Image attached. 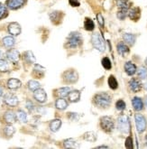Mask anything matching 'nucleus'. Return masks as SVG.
<instances>
[{
	"label": "nucleus",
	"instance_id": "f257e3e1",
	"mask_svg": "<svg viewBox=\"0 0 147 149\" xmlns=\"http://www.w3.org/2000/svg\"><path fill=\"white\" fill-rule=\"evenodd\" d=\"M112 102V98L111 96L107 93V92H99L97 93L93 97V104L96 107L105 109L109 108Z\"/></svg>",
	"mask_w": 147,
	"mask_h": 149
},
{
	"label": "nucleus",
	"instance_id": "f03ea898",
	"mask_svg": "<svg viewBox=\"0 0 147 149\" xmlns=\"http://www.w3.org/2000/svg\"><path fill=\"white\" fill-rule=\"evenodd\" d=\"M82 36L79 32H71L67 38V45L70 48H78L82 45Z\"/></svg>",
	"mask_w": 147,
	"mask_h": 149
},
{
	"label": "nucleus",
	"instance_id": "7ed1b4c3",
	"mask_svg": "<svg viewBox=\"0 0 147 149\" xmlns=\"http://www.w3.org/2000/svg\"><path fill=\"white\" fill-rule=\"evenodd\" d=\"M101 129L106 133H111L115 128V121L109 116H104L99 120Z\"/></svg>",
	"mask_w": 147,
	"mask_h": 149
},
{
	"label": "nucleus",
	"instance_id": "20e7f679",
	"mask_svg": "<svg viewBox=\"0 0 147 149\" xmlns=\"http://www.w3.org/2000/svg\"><path fill=\"white\" fill-rule=\"evenodd\" d=\"M91 43L95 49L103 52L106 49V43L99 33H95L91 36Z\"/></svg>",
	"mask_w": 147,
	"mask_h": 149
},
{
	"label": "nucleus",
	"instance_id": "39448f33",
	"mask_svg": "<svg viewBox=\"0 0 147 149\" xmlns=\"http://www.w3.org/2000/svg\"><path fill=\"white\" fill-rule=\"evenodd\" d=\"M62 79L65 83L74 84L79 80V73L74 69H69L63 72Z\"/></svg>",
	"mask_w": 147,
	"mask_h": 149
},
{
	"label": "nucleus",
	"instance_id": "423d86ee",
	"mask_svg": "<svg viewBox=\"0 0 147 149\" xmlns=\"http://www.w3.org/2000/svg\"><path fill=\"white\" fill-rule=\"evenodd\" d=\"M117 128L120 132L124 134H127L130 130V123L129 118L126 115H121L117 118Z\"/></svg>",
	"mask_w": 147,
	"mask_h": 149
},
{
	"label": "nucleus",
	"instance_id": "0eeeda50",
	"mask_svg": "<svg viewBox=\"0 0 147 149\" xmlns=\"http://www.w3.org/2000/svg\"><path fill=\"white\" fill-rule=\"evenodd\" d=\"M135 125H136L137 131L139 133H143L144 131L146 129V127H147L146 118L142 115V114H135Z\"/></svg>",
	"mask_w": 147,
	"mask_h": 149
},
{
	"label": "nucleus",
	"instance_id": "6e6552de",
	"mask_svg": "<svg viewBox=\"0 0 147 149\" xmlns=\"http://www.w3.org/2000/svg\"><path fill=\"white\" fill-rule=\"evenodd\" d=\"M25 3H26V0H6V6L11 10H17L23 7Z\"/></svg>",
	"mask_w": 147,
	"mask_h": 149
},
{
	"label": "nucleus",
	"instance_id": "1a4fd4ad",
	"mask_svg": "<svg viewBox=\"0 0 147 149\" xmlns=\"http://www.w3.org/2000/svg\"><path fill=\"white\" fill-rule=\"evenodd\" d=\"M4 102L7 105V106L15 108L18 105V98H17L15 94L7 93L4 97Z\"/></svg>",
	"mask_w": 147,
	"mask_h": 149
},
{
	"label": "nucleus",
	"instance_id": "9d476101",
	"mask_svg": "<svg viewBox=\"0 0 147 149\" xmlns=\"http://www.w3.org/2000/svg\"><path fill=\"white\" fill-rule=\"evenodd\" d=\"M142 83L140 81V79L137 78H133L129 81V88L133 92H139L142 90Z\"/></svg>",
	"mask_w": 147,
	"mask_h": 149
},
{
	"label": "nucleus",
	"instance_id": "9b49d317",
	"mask_svg": "<svg viewBox=\"0 0 147 149\" xmlns=\"http://www.w3.org/2000/svg\"><path fill=\"white\" fill-rule=\"evenodd\" d=\"M6 58L12 63H16L20 59V52L16 49H10L6 52Z\"/></svg>",
	"mask_w": 147,
	"mask_h": 149
},
{
	"label": "nucleus",
	"instance_id": "f8f14e48",
	"mask_svg": "<svg viewBox=\"0 0 147 149\" xmlns=\"http://www.w3.org/2000/svg\"><path fill=\"white\" fill-rule=\"evenodd\" d=\"M63 12L60 11H53L51 13H50V19L53 22V24H59L62 23V18H63Z\"/></svg>",
	"mask_w": 147,
	"mask_h": 149
},
{
	"label": "nucleus",
	"instance_id": "ddd939ff",
	"mask_svg": "<svg viewBox=\"0 0 147 149\" xmlns=\"http://www.w3.org/2000/svg\"><path fill=\"white\" fill-rule=\"evenodd\" d=\"M8 33L12 36H17L21 33V26L18 23H11L8 25Z\"/></svg>",
	"mask_w": 147,
	"mask_h": 149
},
{
	"label": "nucleus",
	"instance_id": "4468645a",
	"mask_svg": "<svg viewBox=\"0 0 147 149\" xmlns=\"http://www.w3.org/2000/svg\"><path fill=\"white\" fill-rule=\"evenodd\" d=\"M33 98L40 103H44L47 100V95H46V92L44 91V90L38 89L36 91H34Z\"/></svg>",
	"mask_w": 147,
	"mask_h": 149
},
{
	"label": "nucleus",
	"instance_id": "2eb2a0df",
	"mask_svg": "<svg viewBox=\"0 0 147 149\" xmlns=\"http://www.w3.org/2000/svg\"><path fill=\"white\" fill-rule=\"evenodd\" d=\"M116 50H117L118 54H120L121 56H123V57H126L129 54V52H130V49H129L127 45L126 42H120L117 43Z\"/></svg>",
	"mask_w": 147,
	"mask_h": 149
},
{
	"label": "nucleus",
	"instance_id": "dca6fc26",
	"mask_svg": "<svg viewBox=\"0 0 147 149\" xmlns=\"http://www.w3.org/2000/svg\"><path fill=\"white\" fill-rule=\"evenodd\" d=\"M128 16L132 21H138L141 17V10L139 7H133L128 10Z\"/></svg>",
	"mask_w": 147,
	"mask_h": 149
},
{
	"label": "nucleus",
	"instance_id": "f3484780",
	"mask_svg": "<svg viewBox=\"0 0 147 149\" xmlns=\"http://www.w3.org/2000/svg\"><path fill=\"white\" fill-rule=\"evenodd\" d=\"M124 69H125V72H126V74L129 76L135 75L137 72L136 65L135 63H133L132 62H126L125 66H124Z\"/></svg>",
	"mask_w": 147,
	"mask_h": 149
},
{
	"label": "nucleus",
	"instance_id": "a211bd4d",
	"mask_svg": "<svg viewBox=\"0 0 147 149\" xmlns=\"http://www.w3.org/2000/svg\"><path fill=\"white\" fill-rule=\"evenodd\" d=\"M132 105H133V108L135 111H141L144 109V101L141 98H138V97H135L132 100Z\"/></svg>",
	"mask_w": 147,
	"mask_h": 149
},
{
	"label": "nucleus",
	"instance_id": "6ab92c4d",
	"mask_svg": "<svg viewBox=\"0 0 147 149\" xmlns=\"http://www.w3.org/2000/svg\"><path fill=\"white\" fill-rule=\"evenodd\" d=\"M123 40L125 41V42L126 43L127 45L129 46H132L135 45V42L136 41V36H135L134 33H124L123 34Z\"/></svg>",
	"mask_w": 147,
	"mask_h": 149
},
{
	"label": "nucleus",
	"instance_id": "aec40b11",
	"mask_svg": "<svg viewBox=\"0 0 147 149\" xmlns=\"http://www.w3.org/2000/svg\"><path fill=\"white\" fill-rule=\"evenodd\" d=\"M67 97H68L69 101L71 102V103L78 102V101L80 100V91H77V90L71 91H70V93L68 94Z\"/></svg>",
	"mask_w": 147,
	"mask_h": 149
},
{
	"label": "nucleus",
	"instance_id": "412c9836",
	"mask_svg": "<svg viewBox=\"0 0 147 149\" xmlns=\"http://www.w3.org/2000/svg\"><path fill=\"white\" fill-rule=\"evenodd\" d=\"M4 118H5V120L7 124H12V123H14V122H15L17 118H16V114H15L11 110H8L5 113Z\"/></svg>",
	"mask_w": 147,
	"mask_h": 149
},
{
	"label": "nucleus",
	"instance_id": "4be33fe9",
	"mask_svg": "<svg viewBox=\"0 0 147 149\" xmlns=\"http://www.w3.org/2000/svg\"><path fill=\"white\" fill-rule=\"evenodd\" d=\"M21 85H22L21 81L19 80H17V79H10V80H8L7 81V87H8V89H10V90L19 89Z\"/></svg>",
	"mask_w": 147,
	"mask_h": 149
},
{
	"label": "nucleus",
	"instance_id": "5701e85b",
	"mask_svg": "<svg viewBox=\"0 0 147 149\" xmlns=\"http://www.w3.org/2000/svg\"><path fill=\"white\" fill-rule=\"evenodd\" d=\"M63 146L66 148H76V147L80 146V144H79V142H78L76 139H74V138H69V139L64 140Z\"/></svg>",
	"mask_w": 147,
	"mask_h": 149
},
{
	"label": "nucleus",
	"instance_id": "b1692460",
	"mask_svg": "<svg viewBox=\"0 0 147 149\" xmlns=\"http://www.w3.org/2000/svg\"><path fill=\"white\" fill-rule=\"evenodd\" d=\"M55 107L59 110H64L68 107V101L64 98H59L55 101Z\"/></svg>",
	"mask_w": 147,
	"mask_h": 149
},
{
	"label": "nucleus",
	"instance_id": "393cba45",
	"mask_svg": "<svg viewBox=\"0 0 147 149\" xmlns=\"http://www.w3.org/2000/svg\"><path fill=\"white\" fill-rule=\"evenodd\" d=\"M60 126H62V120L59 118H56V119H53L50 122L49 127H50L51 131H53V132H57V131L60 129Z\"/></svg>",
	"mask_w": 147,
	"mask_h": 149
},
{
	"label": "nucleus",
	"instance_id": "a878e982",
	"mask_svg": "<svg viewBox=\"0 0 147 149\" xmlns=\"http://www.w3.org/2000/svg\"><path fill=\"white\" fill-rule=\"evenodd\" d=\"M117 6L119 8V10H126L128 11L130 8L131 2L130 0H117Z\"/></svg>",
	"mask_w": 147,
	"mask_h": 149
},
{
	"label": "nucleus",
	"instance_id": "bb28decb",
	"mask_svg": "<svg viewBox=\"0 0 147 149\" xmlns=\"http://www.w3.org/2000/svg\"><path fill=\"white\" fill-rule=\"evenodd\" d=\"M82 138L86 141L89 142H95L97 140V134L94 132V131H88V132L84 133Z\"/></svg>",
	"mask_w": 147,
	"mask_h": 149
},
{
	"label": "nucleus",
	"instance_id": "cd10ccee",
	"mask_svg": "<svg viewBox=\"0 0 147 149\" xmlns=\"http://www.w3.org/2000/svg\"><path fill=\"white\" fill-rule=\"evenodd\" d=\"M71 89L70 87H63V88H60L56 91V95L59 98H65L68 96V94L70 93Z\"/></svg>",
	"mask_w": 147,
	"mask_h": 149
},
{
	"label": "nucleus",
	"instance_id": "c85d7f7f",
	"mask_svg": "<svg viewBox=\"0 0 147 149\" xmlns=\"http://www.w3.org/2000/svg\"><path fill=\"white\" fill-rule=\"evenodd\" d=\"M3 42V45L6 48H11L15 45V40L13 36H6L3 38L2 40Z\"/></svg>",
	"mask_w": 147,
	"mask_h": 149
},
{
	"label": "nucleus",
	"instance_id": "c756f323",
	"mask_svg": "<svg viewBox=\"0 0 147 149\" xmlns=\"http://www.w3.org/2000/svg\"><path fill=\"white\" fill-rule=\"evenodd\" d=\"M24 60L27 63H35V57L31 51H27L24 54Z\"/></svg>",
	"mask_w": 147,
	"mask_h": 149
},
{
	"label": "nucleus",
	"instance_id": "7c9ffc66",
	"mask_svg": "<svg viewBox=\"0 0 147 149\" xmlns=\"http://www.w3.org/2000/svg\"><path fill=\"white\" fill-rule=\"evenodd\" d=\"M137 76L140 80H147V68L141 66L137 69Z\"/></svg>",
	"mask_w": 147,
	"mask_h": 149
},
{
	"label": "nucleus",
	"instance_id": "2f4dec72",
	"mask_svg": "<svg viewBox=\"0 0 147 149\" xmlns=\"http://www.w3.org/2000/svg\"><path fill=\"white\" fill-rule=\"evenodd\" d=\"M107 83H108V86L111 90H116L118 88V82L116 81V79L115 76L113 75H110L108 80H107Z\"/></svg>",
	"mask_w": 147,
	"mask_h": 149
},
{
	"label": "nucleus",
	"instance_id": "473e14b6",
	"mask_svg": "<svg viewBox=\"0 0 147 149\" xmlns=\"http://www.w3.org/2000/svg\"><path fill=\"white\" fill-rule=\"evenodd\" d=\"M84 28L87 31H93L95 28V24L94 22L91 18H89V17H86L84 20Z\"/></svg>",
	"mask_w": 147,
	"mask_h": 149
},
{
	"label": "nucleus",
	"instance_id": "72a5a7b5",
	"mask_svg": "<svg viewBox=\"0 0 147 149\" xmlns=\"http://www.w3.org/2000/svg\"><path fill=\"white\" fill-rule=\"evenodd\" d=\"M16 118L22 123H26L27 122V115L23 109H19L16 112Z\"/></svg>",
	"mask_w": 147,
	"mask_h": 149
},
{
	"label": "nucleus",
	"instance_id": "f704fd0d",
	"mask_svg": "<svg viewBox=\"0 0 147 149\" xmlns=\"http://www.w3.org/2000/svg\"><path fill=\"white\" fill-rule=\"evenodd\" d=\"M15 127L12 125H10V124H8L4 128V133L6 136V137H11V136H13V135L15 134Z\"/></svg>",
	"mask_w": 147,
	"mask_h": 149
},
{
	"label": "nucleus",
	"instance_id": "c9c22d12",
	"mask_svg": "<svg viewBox=\"0 0 147 149\" xmlns=\"http://www.w3.org/2000/svg\"><path fill=\"white\" fill-rule=\"evenodd\" d=\"M27 86H28V89L32 91H34L38 89H40V83L36 81H29L28 83H27Z\"/></svg>",
	"mask_w": 147,
	"mask_h": 149
},
{
	"label": "nucleus",
	"instance_id": "e433bc0d",
	"mask_svg": "<svg viewBox=\"0 0 147 149\" xmlns=\"http://www.w3.org/2000/svg\"><path fill=\"white\" fill-rule=\"evenodd\" d=\"M9 70V64L5 59H0V72H5Z\"/></svg>",
	"mask_w": 147,
	"mask_h": 149
},
{
	"label": "nucleus",
	"instance_id": "4c0bfd02",
	"mask_svg": "<svg viewBox=\"0 0 147 149\" xmlns=\"http://www.w3.org/2000/svg\"><path fill=\"white\" fill-rule=\"evenodd\" d=\"M101 63H102V66L104 67V69H106V70H110L112 68L111 61L109 60L108 57H104L101 61Z\"/></svg>",
	"mask_w": 147,
	"mask_h": 149
},
{
	"label": "nucleus",
	"instance_id": "58836bf2",
	"mask_svg": "<svg viewBox=\"0 0 147 149\" xmlns=\"http://www.w3.org/2000/svg\"><path fill=\"white\" fill-rule=\"evenodd\" d=\"M44 71H45L44 68H42V66L36 64L35 66H34V69H33V73H34V74H35V73H38V76H37V77L41 78V77L44 76Z\"/></svg>",
	"mask_w": 147,
	"mask_h": 149
},
{
	"label": "nucleus",
	"instance_id": "ea45409f",
	"mask_svg": "<svg viewBox=\"0 0 147 149\" xmlns=\"http://www.w3.org/2000/svg\"><path fill=\"white\" fill-rule=\"evenodd\" d=\"M7 14H8V11H7L6 6L0 3V20L5 18V17L7 15Z\"/></svg>",
	"mask_w": 147,
	"mask_h": 149
},
{
	"label": "nucleus",
	"instance_id": "a19ab883",
	"mask_svg": "<svg viewBox=\"0 0 147 149\" xmlns=\"http://www.w3.org/2000/svg\"><path fill=\"white\" fill-rule=\"evenodd\" d=\"M126 107V102L123 100H118L116 102V108L117 110L119 111H123Z\"/></svg>",
	"mask_w": 147,
	"mask_h": 149
},
{
	"label": "nucleus",
	"instance_id": "79ce46f5",
	"mask_svg": "<svg viewBox=\"0 0 147 149\" xmlns=\"http://www.w3.org/2000/svg\"><path fill=\"white\" fill-rule=\"evenodd\" d=\"M80 117L81 116L78 113H74V112H69L68 113V118L72 121H78L80 118Z\"/></svg>",
	"mask_w": 147,
	"mask_h": 149
},
{
	"label": "nucleus",
	"instance_id": "37998d69",
	"mask_svg": "<svg viewBox=\"0 0 147 149\" xmlns=\"http://www.w3.org/2000/svg\"><path fill=\"white\" fill-rule=\"evenodd\" d=\"M117 18L120 19V20H124L126 19V17L128 15V11L126 10H119L117 12Z\"/></svg>",
	"mask_w": 147,
	"mask_h": 149
},
{
	"label": "nucleus",
	"instance_id": "c03bdc74",
	"mask_svg": "<svg viewBox=\"0 0 147 149\" xmlns=\"http://www.w3.org/2000/svg\"><path fill=\"white\" fill-rule=\"evenodd\" d=\"M126 147L128 149H132L134 147L133 146V139L131 136H128L126 140Z\"/></svg>",
	"mask_w": 147,
	"mask_h": 149
},
{
	"label": "nucleus",
	"instance_id": "a18cd8bd",
	"mask_svg": "<svg viewBox=\"0 0 147 149\" xmlns=\"http://www.w3.org/2000/svg\"><path fill=\"white\" fill-rule=\"evenodd\" d=\"M69 3L72 7H78L80 6V0H69Z\"/></svg>",
	"mask_w": 147,
	"mask_h": 149
},
{
	"label": "nucleus",
	"instance_id": "49530a36",
	"mask_svg": "<svg viewBox=\"0 0 147 149\" xmlns=\"http://www.w3.org/2000/svg\"><path fill=\"white\" fill-rule=\"evenodd\" d=\"M26 109L29 110V112H33L34 109V105L31 100H27L26 102Z\"/></svg>",
	"mask_w": 147,
	"mask_h": 149
},
{
	"label": "nucleus",
	"instance_id": "de8ad7c7",
	"mask_svg": "<svg viewBox=\"0 0 147 149\" xmlns=\"http://www.w3.org/2000/svg\"><path fill=\"white\" fill-rule=\"evenodd\" d=\"M97 19H98V22L100 24V26H101V27H103V26H104V18H103V16H102L101 14L98 13L97 15Z\"/></svg>",
	"mask_w": 147,
	"mask_h": 149
},
{
	"label": "nucleus",
	"instance_id": "09e8293b",
	"mask_svg": "<svg viewBox=\"0 0 147 149\" xmlns=\"http://www.w3.org/2000/svg\"><path fill=\"white\" fill-rule=\"evenodd\" d=\"M144 106L147 108V97H145V99H144Z\"/></svg>",
	"mask_w": 147,
	"mask_h": 149
},
{
	"label": "nucleus",
	"instance_id": "8fccbe9b",
	"mask_svg": "<svg viewBox=\"0 0 147 149\" xmlns=\"http://www.w3.org/2000/svg\"><path fill=\"white\" fill-rule=\"evenodd\" d=\"M108 146H98L97 148H107Z\"/></svg>",
	"mask_w": 147,
	"mask_h": 149
},
{
	"label": "nucleus",
	"instance_id": "3c124183",
	"mask_svg": "<svg viewBox=\"0 0 147 149\" xmlns=\"http://www.w3.org/2000/svg\"><path fill=\"white\" fill-rule=\"evenodd\" d=\"M3 95V89L1 87H0V97H1V96Z\"/></svg>",
	"mask_w": 147,
	"mask_h": 149
},
{
	"label": "nucleus",
	"instance_id": "603ef678",
	"mask_svg": "<svg viewBox=\"0 0 147 149\" xmlns=\"http://www.w3.org/2000/svg\"><path fill=\"white\" fill-rule=\"evenodd\" d=\"M144 63H145V65L147 66V58H146V59L144 60Z\"/></svg>",
	"mask_w": 147,
	"mask_h": 149
},
{
	"label": "nucleus",
	"instance_id": "864d4df0",
	"mask_svg": "<svg viewBox=\"0 0 147 149\" xmlns=\"http://www.w3.org/2000/svg\"><path fill=\"white\" fill-rule=\"evenodd\" d=\"M145 143H146V145H147V135L145 136Z\"/></svg>",
	"mask_w": 147,
	"mask_h": 149
}]
</instances>
